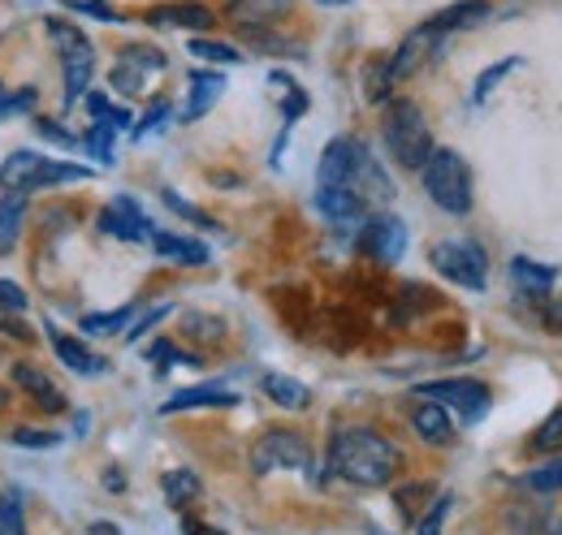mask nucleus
Instances as JSON below:
<instances>
[{
	"label": "nucleus",
	"instance_id": "c85d7f7f",
	"mask_svg": "<svg viewBox=\"0 0 562 535\" xmlns=\"http://www.w3.org/2000/svg\"><path fill=\"white\" fill-rule=\"evenodd\" d=\"M269 87L285 91V100H281V113H285V126H294V122L307 113V104H312V100H307V91H303V87H299L290 73H281V69H273V73H269Z\"/></svg>",
	"mask_w": 562,
	"mask_h": 535
},
{
	"label": "nucleus",
	"instance_id": "5fc2aeb1",
	"mask_svg": "<svg viewBox=\"0 0 562 535\" xmlns=\"http://www.w3.org/2000/svg\"><path fill=\"white\" fill-rule=\"evenodd\" d=\"M95 535H117V532H113V527H104V523H100V527H95Z\"/></svg>",
	"mask_w": 562,
	"mask_h": 535
},
{
	"label": "nucleus",
	"instance_id": "de8ad7c7",
	"mask_svg": "<svg viewBox=\"0 0 562 535\" xmlns=\"http://www.w3.org/2000/svg\"><path fill=\"white\" fill-rule=\"evenodd\" d=\"M0 333H9V337H22V341H31V329H26V325H22V320H18V311H4V307H0Z\"/></svg>",
	"mask_w": 562,
	"mask_h": 535
},
{
	"label": "nucleus",
	"instance_id": "2f4dec72",
	"mask_svg": "<svg viewBox=\"0 0 562 535\" xmlns=\"http://www.w3.org/2000/svg\"><path fill=\"white\" fill-rule=\"evenodd\" d=\"M528 492H537V497H550V492H562V458H550V463H541V467H532L524 479H519Z\"/></svg>",
	"mask_w": 562,
	"mask_h": 535
},
{
	"label": "nucleus",
	"instance_id": "a18cd8bd",
	"mask_svg": "<svg viewBox=\"0 0 562 535\" xmlns=\"http://www.w3.org/2000/svg\"><path fill=\"white\" fill-rule=\"evenodd\" d=\"M165 203H169V207H173L178 216H187V220H195V225H204V229H216V225H212L209 216H204V212H195V207H191V203L182 200L178 191H165Z\"/></svg>",
	"mask_w": 562,
	"mask_h": 535
},
{
	"label": "nucleus",
	"instance_id": "1a4fd4ad",
	"mask_svg": "<svg viewBox=\"0 0 562 535\" xmlns=\"http://www.w3.org/2000/svg\"><path fill=\"white\" fill-rule=\"evenodd\" d=\"M359 247L376 260V264H398L407 251V225L390 212H376L359 225Z\"/></svg>",
	"mask_w": 562,
	"mask_h": 535
},
{
	"label": "nucleus",
	"instance_id": "79ce46f5",
	"mask_svg": "<svg viewBox=\"0 0 562 535\" xmlns=\"http://www.w3.org/2000/svg\"><path fill=\"white\" fill-rule=\"evenodd\" d=\"M74 13H91V18H100V22H126V13H117V9H109L104 0H66Z\"/></svg>",
	"mask_w": 562,
	"mask_h": 535
},
{
	"label": "nucleus",
	"instance_id": "2eb2a0df",
	"mask_svg": "<svg viewBox=\"0 0 562 535\" xmlns=\"http://www.w3.org/2000/svg\"><path fill=\"white\" fill-rule=\"evenodd\" d=\"M412 428H416V436L424 445H450L454 441V419H450V410L441 401L420 398V406L412 410Z\"/></svg>",
	"mask_w": 562,
	"mask_h": 535
},
{
	"label": "nucleus",
	"instance_id": "864d4df0",
	"mask_svg": "<svg viewBox=\"0 0 562 535\" xmlns=\"http://www.w3.org/2000/svg\"><path fill=\"white\" fill-rule=\"evenodd\" d=\"M550 535H562V519H554V523H550Z\"/></svg>",
	"mask_w": 562,
	"mask_h": 535
},
{
	"label": "nucleus",
	"instance_id": "6e6552de",
	"mask_svg": "<svg viewBox=\"0 0 562 535\" xmlns=\"http://www.w3.org/2000/svg\"><path fill=\"white\" fill-rule=\"evenodd\" d=\"M416 398L441 401L450 414H459L463 423H481L485 410H490L493 394L481 385V380H428V385H416Z\"/></svg>",
	"mask_w": 562,
	"mask_h": 535
},
{
	"label": "nucleus",
	"instance_id": "09e8293b",
	"mask_svg": "<svg viewBox=\"0 0 562 535\" xmlns=\"http://www.w3.org/2000/svg\"><path fill=\"white\" fill-rule=\"evenodd\" d=\"M169 311H173L169 303H160V307H151V311H147L143 320H135V325H131V337H143V333H147V329H151V325H160V320H165Z\"/></svg>",
	"mask_w": 562,
	"mask_h": 535
},
{
	"label": "nucleus",
	"instance_id": "cd10ccee",
	"mask_svg": "<svg viewBox=\"0 0 562 535\" xmlns=\"http://www.w3.org/2000/svg\"><path fill=\"white\" fill-rule=\"evenodd\" d=\"M260 385H265V394L278 401V406H285V410H303V406L312 401L307 385H299L294 376H281V372H269Z\"/></svg>",
	"mask_w": 562,
	"mask_h": 535
},
{
	"label": "nucleus",
	"instance_id": "423d86ee",
	"mask_svg": "<svg viewBox=\"0 0 562 535\" xmlns=\"http://www.w3.org/2000/svg\"><path fill=\"white\" fill-rule=\"evenodd\" d=\"M165 69H169V57H165L160 48H151V44H126V48L117 53L113 69H109V82H113L117 95L139 100V95L151 91V82H156Z\"/></svg>",
	"mask_w": 562,
	"mask_h": 535
},
{
	"label": "nucleus",
	"instance_id": "e433bc0d",
	"mask_svg": "<svg viewBox=\"0 0 562 535\" xmlns=\"http://www.w3.org/2000/svg\"><path fill=\"white\" fill-rule=\"evenodd\" d=\"M135 320V307H117V311H109V316H82V333L100 337V333H117V329H126Z\"/></svg>",
	"mask_w": 562,
	"mask_h": 535
},
{
	"label": "nucleus",
	"instance_id": "f03ea898",
	"mask_svg": "<svg viewBox=\"0 0 562 535\" xmlns=\"http://www.w3.org/2000/svg\"><path fill=\"white\" fill-rule=\"evenodd\" d=\"M381 138H385L390 156H394L403 169H412V173H420L424 160L432 156V126H428L420 104H412V100H390V104H385Z\"/></svg>",
	"mask_w": 562,
	"mask_h": 535
},
{
	"label": "nucleus",
	"instance_id": "f3484780",
	"mask_svg": "<svg viewBox=\"0 0 562 535\" xmlns=\"http://www.w3.org/2000/svg\"><path fill=\"white\" fill-rule=\"evenodd\" d=\"M290 13H294V0H229V18L243 31L247 26H273Z\"/></svg>",
	"mask_w": 562,
	"mask_h": 535
},
{
	"label": "nucleus",
	"instance_id": "aec40b11",
	"mask_svg": "<svg viewBox=\"0 0 562 535\" xmlns=\"http://www.w3.org/2000/svg\"><path fill=\"white\" fill-rule=\"evenodd\" d=\"M151 247H156V255H165V260H173V264H209L212 251L200 242V238H182V234H151Z\"/></svg>",
	"mask_w": 562,
	"mask_h": 535
},
{
	"label": "nucleus",
	"instance_id": "4be33fe9",
	"mask_svg": "<svg viewBox=\"0 0 562 535\" xmlns=\"http://www.w3.org/2000/svg\"><path fill=\"white\" fill-rule=\"evenodd\" d=\"M160 492H165V501H169L173 510H191V505L204 497V483H200V475H195V470L173 467V470H165Z\"/></svg>",
	"mask_w": 562,
	"mask_h": 535
},
{
	"label": "nucleus",
	"instance_id": "c756f323",
	"mask_svg": "<svg viewBox=\"0 0 562 535\" xmlns=\"http://www.w3.org/2000/svg\"><path fill=\"white\" fill-rule=\"evenodd\" d=\"M187 53L195 57V61H209V66H243V48H234V44H221V39H187Z\"/></svg>",
	"mask_w": 562,
	"mask_h": 535
},
{
	"label": "nucleus",
	"instance_id": "5701e85b",
	"mask_svg": "<svg viewBox=\"0 0 562 535\" xmlns=\"http://www.w3.org/2000/svg\"><path fill=\"white\" fill-rule=\"evenodd\" d=\"M53 350H57V358L70 367V372H78V376H95V372H104V358L100 354H91L78 337H66L53 329Z\"/></svg>",
	"mask_w": 562,
	"mask_h": 535
},
{
	"label": "nucleus",
	"instance_id": "3c124183",
	"mask_svg": "<svg viewBox=\"0 0 562 535\" xmlns=\"http://www.w3.org/2000/svg\"><path fill=\"white\" fill-rule=\"evenodd\" d=\"M104 488H109V492H122V488H126V475H117V470H104Z\"/></svg>",
	"mask_w": 562,
	"mask_h": 535
},
{
	"label": "nucleus",
	"instance_id": "a878e982",
	"mask_svg": "<svg viewBox=\"0 0 562 535\" xmlns=\"http://www.w3.org/2000/svg\"><path fill=\"white\" fill-rule=\"evenodd\" d=\"M22 220H26V195H4L0 200V260L13 255L18 234H22Z\"/></svg>",
	"mask_w": 562,
	"mask_h": 535
},
{
	"label": "nucleus",
	"instance_id": "f704fd0d",
	"mask_svg": "<svg viewBox=\"0 0 562 535\" xmlns=\"http://www.w3.org/2000/svg\"><path fill=\"white\" fill-rule=\"evenodd\" d=\"M524 449H528V454H554V449H562V406L541 423V428H532V436H528Z\"/></svg>",
	"mask_w": 562,
	"mask_h": 535
},
{
	"label": "nucleus",
	"instance_id": "dca6fc26",
	"mask_svg": "<svg viewBox=\"0 0 562 535\" xmlns=\"http://www.w3.org/2000/svg\"><path fill=\"white\" fill-rule=\"evenodd\" d=\"M316 207H321V216H325L329 225H342V229L368 220V207L355 200L351 191H342V186H321V191H316Z\"/></svg>",
	"mask_w": 562,
	"mask_h": 535
},
{
	"label": "nucleus",
	"instance_id": "412c9836",
	"mask_svg": "<svg viewBox=\"0 0 562 535\" xmlns=\"http://www.w3.org/2000/svg\"><path fill=\"white\" fill-rule=\"evenodd\" d=\"M510 276H515V285H519L528 298H541V294H550V289H554L559 268L537 264V260H528V255H515V260H510Z\"/></svg>",
	"mask_w": 562,
	"mask_h": 535
},
{
	"label": "nucleus",
	"instance_id": "4468645a",
	"mask_svg": "<svg viewBox=\"0 0 562 535\" xmlns=\"http://www.w3.org/2000/svg\"><path fill=\"white\" fill-rule=\"evenodd\" d=\"M212 9L200 0H173V4H156L147 9V26H178V31H212Z\"/></svg>",
	"mask_w": 562,
	"mask_h": 535
},
{
	"label": "nucleus",
	"instance_id": "ea45409f",
	"mask_svg": "<svg viewBox=\"0 0 562 535\" xmlns=\"http://www.w3.org/2000/svg\"><path fill=\"white\" fill-rule=\"evenodd\" d=\"M13 445H22V449H53V445H57V432H40V428H18V432H13Z\"/></svg>",
	"mask_w": 562,
	"mask_h": 535
},
{
	"label": "nucleus",
	"instance_id": "49530a36",
	"mask_svg": "<svg viewBox=\"0 0 562 535\" xmlns=\"http://www.w3.org/2000/svg\"><path fill=\"white\" fill-rule=\"evenodd\" d=\"M0 307L4 311H26V289L13 281H0Z\"/></svg>",
	"mask_w": 562,
	"mask_h": 535
},
{
	"label": "nucleus",
	"instance_id": "c9c22d12",
	"mask_svg": "<svg viewBox=\"0 0 562 535\" xmlns=\"http://www.w3.org/2000/svg\"><path fill=\"white\" fill-rule=\"evenodd\" d=\"M390 87H394L390 61H385V57H381V61H368V69H363V91H368V100H372V104H390Z\"/></svg>",
	"mask_w": 562,
	"mask_h": 535
},
{
	"label": "nucleus",
	"instance_id": "37998d69",
	"mask_svg": "<svg viewBox=\"0 0 562 535\" xmlns=\"http://www.w3.org/2000/svg\"><path fill=\"white\" fill-rule=\"evenodd\" d=\"M147 358H151L156 367H165V363H200V358L178 354V350H173V341H151V345H147Z\"/></svg>",
	"mask_w": 562,
	"mask_h": 535
},
{
	"label": "nucleus",
	"instance_id": "7c9ffc66",
	"mask_svg": "<svg viewBox=\"0 0 562 535\" xmlns=\"http://www.w3.org/2000/svg\"><path fill=\"white\" fill-rule=\"evenodd\" d=\"M87 113L95 117V126H109V130H126L131 126V113L126 109H117L109 95H100V91H87Z\"/></svg>",
	"mask_w": 562,
	"mask_h": 535
},
{
	"label": "nucleus",
	"instance_id": "8fccbe9b",
	"mask_svg": "<svg viewBox=\"0 0 562 535\" xmlns=\"http://www.w3.org/2000/svg\"><path fill=\"white\" fill-rule=\"evenodd\" d=\"M182 535H225V532H216V527L200 523V519H182Z\"/></svg>",
	"mask_w": 562,
	"mask_h": 535
},
{
	"label": "nucleus",
	"instance_id": "ddd939ff",
	"mask_svg": "<svg viewBox=\"0 0 562 535\" xmlns=\"http://www.w3.org/2000/svg\"><path fill=\"white\" fill-rule=\"evenodd\" d=\"M490 0H454V4H446L441 13H432L424 26L432 31V35H459V31H472V26H481L485 18H490Z\"/></svg>",
	"mask_w": 562,
	"mask_h": 535
},
{
	"label": "nucleus",
	"instance_id": "6e6d98bb",
	"mask_svg": "<svg viewBox=\"0 0 562 535\" xmlns=\"http://www.w3.org/2000/svg\"><path fill=\"white\" fill-rule=\"evenodd\" d=\"M4 406H9V394H4V389H0V410H4Z\"/></svg>",
	"mask_w": 562,
	"mask_h": 535
},
{
	"label": "nucleus",
	"instance_id": "0eeeda50",
	"mask_svg": "<svg viewBox=\"0 0 562 535\" xmlns=\"http://www.w3.org/2000/svg\"><path fill=\"white\" fill-rule=\"evenodd\" d=\"M251 467L260 470V475H269V470H312V445H307V436L303 432H294V428H273V432H265L260 441H256V449H251Z\"/></svg>",
	"mask_w": 562,
	"mask_h": 535
},
{
	"label": "nucleus",
	"instance_id": "393cba45",
	"mask_svg": "<svg viewBox=\"0 0 562 535\" xmlns=\"http://www.w3.org/2000/svg\"><path fill=\"white\" fill-rule=\"evenodd\" d=\"M40 160H44V156H35V151H13V156L0 164V186H4V195H26V186H31L35 169H40Z\"/></svg>",
	"mask_w": 562,
	"mask_h": 535
},
{
	"label": "nucleus",
	"instance_id": "9d476101",
	"mask_svg": "<svg viewBox=\"0 0 562 535\" xmlns=\"http://www.w3.org/2000/svg\"><path fill=\"white\" fill-rule=\"evenodd\" d=\"M100 229L109 238H122V242H151V234H156V225L147 220V212L131 195H117L100 212Z\"/></svg>",
	"mask_w": 562,
	"mask_h": 535
},
{
	"label": "nucleus",
	"instance_id": "7ed1b4c3",
	"mask_svg": "<svg viewBox=\"0 0 562 535\" xmlns=\"http://www.w3.org/2000/svg\"><path fill=\"white\" fill-rule=\"evenodd\" d=\"M420 182H424V195L437 203L441 212L450 216H468L472 212V169L459 151L450 147H432V156L424 160L420 169Z\"/></svg>",
	"mask_w": 562,
	"mask_h": 535
},
{
	"label": "nucleus",
	"instance_id": "f257e3e1",
	"mask_svg": "<svg viewBox=\"0 0 562 535\" xmlns=\"http://www.w3.org/2000/svg\"><path fill=\"white\" fill-rule=\"evenodd\" d=\"M403 467V454L390 436L372 428H342L329 445V470L342 475L355 488H385Z\"/></svg>",
	"mask_w": 562,
	"mask_h": 535
},
{
	"label": "nucleus",
	"instance_id": "f8f14e48",
	"mask_svg": "<svg viewBox=\"0 0 562 535\" xmlns=\"http://www.w3.org/2000/svg\"><path fill=\"white\" fill-rule=\"evenodd\" d=\"M437 48H441V35H432V31L420 22V26H416V31H412V35H407L390 57H385V61H390V78H394V82H403V78L420 73V69L437 57Z\"/></svg>",
	"mask_w": 562,
	"mask_h": 535
},
{
	"label": "nucleus",
	"instance_id": "a19ab883",
	"mask_svg": "<svg viewBox=\"0 0 562 535\" xmlns=\"http://www.w3.org/2000/svg\"><path fill=\"white\" fill-rule=\"evenodd\" d=\"M169 113H173V109H169V100H156V104L147 109V117H143L139 126H135V138L143 143V138H147L151 130H160V126L169 122Z\"/></svg>",
	"mask_w": 562,
	"mask_h": 535
},
{
	"label": "nucleus",
	"instance_id": "b1692460",
	"mask_svg": "<svg viewBox=\"0 0 562 535\" xmlns=\"http://www.w3.org/2000/svg\"><path fill=\"white\" fill-rule=\"evenodd\" d=\"M195 406H238V394L229 389H216V385H200V389H182L173 398L160 406V414H178V410H195Z\"/></svg>",
	"mask_w": 562,
	"mask_h": 535
},
{
	"label": "nucleus",
	"instance_id": "9b49d317",
	"mask_svg": "<svg viewBox=\"0 0 562 535\" xmlns=\"http://www.w3.org/2000/svg\"><path fill=\"white\" fill-rule=\"evenodd\" d=\"M363 151H368V143H359L351 134H342V138H334L325 151H321V186H351L355 169H359V160H363Z\"/></svg>",
	"mask_w": 562,
	"mask_h": 535
},
{
	"label": "nucleus",
	"instance_id": "473e14b6",
	"mask_svg": "<svg viewBox=\"0 0 562 535\" xmlns=\"http://www.w3.org/2000/svg\"><path fill=\"white\" fill-rule=\"evenodd\" d=\"M182 333L204 341V345H216L225 337V320L221 316H209V311H187L182 316Z\"/></svg>",
	"mask_w": 562,
	"mask_h": 535
},
{
	"label": "nucleus",
	"instance_id": "20e7f679",
	"mask_svg": "<svg viewBox=\"0 0 562 535\" xmlns=\"http://www.w3.org/2000/svg\"><path fill=\"white\" fill-rule=\"evenodd\" d=\"M48 39L57 48V61H61V73H66V104L82 100L91 91V73H95V44L74 26L66 18H48Z\"/></svg>",
	"mask_w": 562,
	"mask_h": 535
},
{
	"label": "nucleus",
	"instance_id": "72a5a7b5",
	"mask_svg": "<svg viewBox=\"0 0 562 535\" xmlns=\"http://www.w3.org/2000/svg\"><path fill=\"white\" fill-rule=\"evenodd\" d=\"M519 66H524L519 57H502V61H493V66L476 78V87H472V104H485V100L493 95V87H497V82H506Z\"/></svg>",
	"mask_w": 562,
	"mask_h": 535
},
{
	"label": "nucleus",
	"instance_id": "c03bdc74",
	"mask_svg": "<svg viewBox=\"0 0 562 535\" xmlns=\"http://www.w3.org/2000/svg\"><path fill=\"white\" fill-rule=\"evenodd\" d=\"M446 514H450V497H437V501H432V510L420 519V535H441Z\"/></svg>",
	"mask_w": 562,
	"mask_h": 535
},
{
	"label": "nucleus",
	"instance_id": "a211bd4d",
	"mask_svg": "<svg viewBox=\"0 0 562 535\" xmlns=\"http://www.w3.org/2000/svg\"><path fill=\"white\" fill-rule=\"evenodd\" d=\"M13 380H18L22 394H31L44 410H66V394H61L40 367H31V363H13Z\"/></svg>",
	"mask_w": 562,
	"mask_h": 535
},
{
	"label": "nucleus",
	"instance_id": "4c0bfd02",
	"mask_svg": "<svg viewBox=\"0 0 562 535\" xmlns=\"http://www.w3.org/2000/svg\"><path fill=\"white\" fill-rule=\"evenodd\" d=\"M0 535H26V514L18 492H0Z\"/></svg>",
	"mask_w": 562,
	"mask_h": 535
},
{
	"label": "nucleus",
	"instance_id": "6ab92c4d",
	"mask_svg": "<svg viewBox=\"0 0 562 535\" xmlns=\"http://www.w3.org/2000/svg\"><path fill=\"white\" fill-rule=\"evenodd\" d=\"M221 91H225V73H204V69H195V73H191V95H187L182 122H200L212 104L221 100Z\"/></svg>",
	"mask_w": 562,
	"mask_h": 535
},
{
	"label": "nucleus",
	"instance_id": "bb28decb",
	"mask_svg": "<svg viewBox=\"0 0 562 535\" xmlns=\"http://www.w3.org/2000/svg\"><path fill=\"white\" fill-rule=\"evenodd\" d=\"M243 35H247V44H251L256 53H265V57H307V48H303V44L281 39L273 26H247Z\"/></svg>",
	"mask_w": 562,
	"mask_h": 535
},
{
	"label": "nucleus",
	"instance_id": "603ef678",
	"mask_svg": "<svg viewBox=\"0 0 562 535\" xmlns=\"http://www.w3.org/2000/svg\"><path fill=\"white\" fill-rule=\"evenodd\" d=\"M316 4H325V9H347V4H355V0H316Z\"/></svg>",
	"mask_w": 562,
	"mask_h": 535
},
{
	"label": "nucleus",
	"instance_id": "58836bf2",
	"mask_svg": "<svg viewBox=\"0 0 562 535\" xmlns=\"http://www.w3.org/2000/svg\"><path fill=\"white\" fill-rule=\"evenodd\" d=\"M113 134H117V130H109V126H91V130L82 134L78 143H82V147H87L95 160H104V164H109V160H113Z\"/></svg>",
	"mask_w": 562,
	"mask_h": 535
},
{
	"label": "nucleus",
	"instance_id": "39448f33",
	"mask_svg": "<svg viewBox=\"0 0 562 535\" xmlns=\"http://www.w3.org/2000/svg\"><path fill=\"white\" fill-rule=\"evenodd\" d=\"M428 264L437 276L463 285V289H485L490 285V251L472 238H441L428 251Z\"/></svg>",
	"mask_w": 562,
	"mask_h": 535
}]
</instances>
